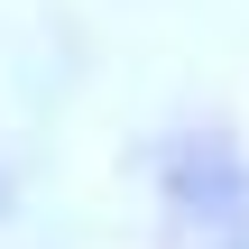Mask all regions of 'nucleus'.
I'll list each match as a JSON object with an SVG mask.
<instances>
[{"instance_id": "nucleus-1", "label": "nucleus", "mask_w": 249, "mask_h": 249, "mask_svg": "<svg viewBox=\"0 0 249 249\" xmlns=\"http://www.w3.org/2000/svg\"><path fill=\"white\" fill-rule=\"evenodd\" d=\"M166 213L185 231H213V240H249V157L222 129H194L166 148Z\"/></svg>"}, {"instance_id": "nucleus-2", "label": "nucleus", "mask_w": 249, "mask_h": 249, "mask_svg": "<svg viewBox=\"0 0 249 249\" xmlns=\"http://www.w3.org/2000/svg\"><path fill=\"white\" fill-rule=\"evenodd\" d=\"M0 203H9V194H0Z\"/></svg>"}]
</instances>
